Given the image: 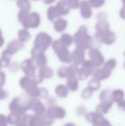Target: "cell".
I'll return each instance as SVG.
<instances>
[{
	"instance_id": "36",
	"label": "cell",
	"mask_w": 125,
	"mask_h": 126,
	"mask_svg": "<svg viewBox=\"0 0 125 126\" xmlns=\"http://www.w3.org/2000/svg\"><path fill=\"white\" fill-rule=\"evenodd\" d=\"M105 2V0H89L90 5L95 8H99L103 6Z\"/></svg>"
},
{
	"instance_id": "41",
	"label": "cell",
	"mask_w": 125,
	"mask_h": 126,
	"mask_svg": "<svg viewBox=\"0 0 125 126\" xmlns=\"http://www.w3.org/2000/svg\"><path fill=\"white\" fill-rule=\"evenodd\" d=\"M55 100L53 98H50L48 99L47 101V103L50 106H52V105H54L56 102H55Z\"/></svg>"
},
{
	"instance_id": "5",
	"label": "cell",
	"mask_w": 125,
	"mask_h": 126,
	"mask_svg": "<svg viewBox=\"0 0 125 126\" xmlns=\"http://www.w3.org/2000/svg\"><path fill=\"white\" fill-rule=\"evenodd\" d=\"M28 96L23 94L14 98L9 105L10 110L21 115L25 114L29 109L30 100Z\"/></svg>"
},
{
	"instance_id": "23",
	"label": "cell",
	"mask_w": 125,
	"mask_h": 126,
	"mask_svg": "<svg viewBox=\"0 0 125 126\" xmlns=\"http://www.w3.org/2000/svg\"><path fill=\"white\" fill-rule=\"evenodd\" d=\"M24 44L20 40H15L8 44L6 49L12 54H15L20 49L23 48Z\"/></svg>"
},
{
	"instance_id": "11",
	"label": "cell",
	"mask_w": 125,
	"mask_h": 126,
	"mask_svg": "<svg viewBox=\"0 0 125 126\" xmlns=\"http://www.w3.org/2000/svg\"><path fill=\"white\" fill-rule=\"evenodd\" d=\"M86 119L93 126H112L101 112H90L85 115Z\"/></svg>"
},
{
	"instance_id": "15",
	"label": "cell",
	"mask_w": 125,
	"mask_h": 126,
	"mask_svg": "<svg viewBox=\"0 0 125 126\" xmlns=\"http://www.w3.org/2000/svg\"><path fill=\"white\" fill-rule=\"evenodd\" d=\"M79 66L73 64L68 67L62 66L58 70L57 74L59 78L67 79L76 77Z\"/></svg>"
},
{
	"instance_id": "21",
	"label": "cell",
	"mask_w": 125,
	"mask_h": 126,
	"mask_svg": "<svg viewBox=\"0 0 125 126\" xmlns=\"http://www.w3.org/2000/svg\"><path fill=\"white\" fill-rule=\"evenodd\" d=\"M85 51L84 49L76 47L72 53L73 64L79 66L85 61Z\"/></svg>"
},
{
	"instance_id": "37",
	"label": "cell",
	"mask_w": 125,
	"mask_h": 126,
	"mask_svg": "<svg viewBox=\"0 0 125 126\" xmlns=\"http://www.w3.org/2000/svg\"><path fill=\"white\" fill-rule=\"evenodd\" d=\"M86 109L83 106H80L78 107L76 110L77 114L79 115H83L86 112Z\"/></svg>"
},
{
	"instance_id": "28",
	"label": "cell",
	"mask_w": 125,
	"mask_h": 126,
	"mask_svg": "<svg viewBox=\"0 0 125 126\" xmlns=\"http://www.w3.org/2000/svg\"><path fill=\"white\" fill-rule=\"evenodd\" d=\"M55 92L57 96L61 98H65L68 95L69 90L65 85L59 84L57 87Z\"/></svg>"
},
{
	"instance_id": "30",
	"label": "cell",
	"mask_w": 125,
	"mask_h": 126,
	"mask_svg": "<svg viewBox=\"0 0 125 126\" xmlns=\"http://www.w3.org/2000/svg\"><path fill=\"white\" fill-rule=\"evenodd\" d=\"M17 4L21 10L29 12L31 10V3L29 0H17Z\"/></svg>"
},
{
	"instance_id": "9",
	"label": "cell",
	"mask_w": 125,
	"mask_h": 126,
	"mask_svg": "<svg viewBox=\"0 0 125 126\" xmlns=\"http://www.w3.org/2000/svg\"><path fill=\"white\" fill-rule=\"evenodd\" d=\"M99 99L101 102L96 108V111L103 114L108 113L114 102L111 92L108 90H104L101 93Z\"/></svg>"
},
{
	"instance_id": "12",
	"label": "cell",
	"mask_w": 125,
	"mask_h": 126,
	"mask_svg": "<svg viewBox=\"0 0 125 126\" xmlns=\"http://www.w3.org/2000/svg\"><path fill=\"white\" fill-rule=\"evenodd\" d=\"M54 120L44 115H31L27 124L28 126H50L53 124Z\"/></svg>"
},
{
	"instance_id": "27",
	"label": "cell",
	"mask_w": 125,
	"mask_h": 126,
	"mask_svg": "<svg viewBox=\"0 0 125 126\" xmlns=\"http://www.w3.org/2000/svg\"><path fill=\"white\" fill-rule=\"evenodd\" d=\"M67 84L68 89L70 91H76L79 87L78 80L76 76L67 79Z\"/></svg>"
},
{
	"instance_id": "18",
	"label": "cell",
	"mask_w": 125,
	"mask_h": 126,
	"mask_svg": "<svg viewBox=\"0 0 125 126\" xmlns=\"http://www.w3.org/2000/svg\"><path fill=\"white\" fill-rule=\"evenodd\" d=\"M29 109L33 111L36 115L45 114L46 112L44 104L37 98H33L30 100Z\"/></svg>"
},
{
	"instance_id": "45",
	"label": "cell",
	"mask_w": 125,
	"mask_h": 126,
	"mask_svg": "<svg viewBox=\"0 0 125 126\" xmlns=\"http://www.w3.org/2000/svg\"><path fill=\"white\" fill-rule=\"evenodd\" d=\"M122 1L123 2V6H124L123 8L125 9V0H122Z\"/></svg>"
},
{
	"instance_id": "48",
	"label": "cell",
	"mask_w": 125,
	"mask_h": 126,
	"mask_svg": "<svg viewBox=\"0 0 125 126\" xmlns=\"http://www.w3.org/2000/svg\"><path fill=\"white\" fill-rule=\"evenodd\" d=\"M124 55H125V53H124Z\"/></svg>"
},
{
	"instance_id": "43",
	"label": "cell",
	"mask_w": 125,
	"mask_h": 126,
	"mask_svg": "<svg viewBox=\"0 0 125 126\" xmlns=\"http://www.w3.org/2000/svg\"><path fill=\"white\" fill-rule=\"evenodd\" d=\"M15 126H28V124L26 123H23V122H21L19 123L18 124H17Z\"/></svg>"
},
{
	"instance_id": "39",
	"label": "cell",
	"mask_w": 125,
	"mask_h": 126,
	"mask_svg": "<svg viewBox=\"0 0 125 126\" xmlns=\"http://www.w3.org/2000/svg\"><path fill=\"white\" fill-rule=\"evenodd\" d=\"M118 106L120 110L125 111V100H123L118 103Z\"/></svg>"
},
{
	"instance_id": "42",
	"label": "cell",
	"mask_w": 125,
	"mask_h": 126,
	"mask_svg": "<svg viewBox=\"0 0 125 126\" xmlns=\"http://www.w3.org/2000/svg\"><path fill=\"white\" fill-rule=\"evenodd\" d=\"M56 0H43V2L46 4H50L54 2Z\"/></svg>"
},
{
	"instance_id": "16",
	"label": "cell",
	"mask_w": 125,
	"mask_h": 126,
	"mask_svg": "<svg viewBox=\"0 0 125 126\" xmlns=\"http://www.w3.org/2000/svg\"><path fill=\"white\" fill-rule=\"evenodd\" d=\"M89 55L95 68L100 66L104 63V57L98 48L92 47L90 49Z\"/></svg>"
},
{
	"instance_id": "8",
	"label": "cell",
	"mask_w": 125,
	"mask_h": 126,
	"mask_svg": "<svg viewBox=\"0 0 125 126\" xmlns=\"http://www.w3.org/2000/svg\"><path fill=\"white\" fill-rule=\"evenodd\" d=\"M52 47L61 62L70 63L72 61V53L69 52L68 47L62 44L59 40L54 41Z\"/></svg>"
},
{
	"instance_id": "33",
	"label": "cell",
	"mask_w": 125,
	"mask_h": 126,
	"mask_svg": "<svg viewBox=\"0 0 125 126\" xmlns=\"http://www.w3.org/2000/svg\"><path fill=\"white\" fill-rule=\"evenodd\" d=\"M88 87L92 91H96L98 90L100 88V83L99 81L96 79H92L89 82Z\"/></svg>"
},
{
	"instance_id": "46",
	"label": "cell",
	"mask_w": 125,
	"mask_h": 126,
	"mask_svg": "<svg viewBox=\"0 0 125 126\" xmlns=\"http://www.w3.org/2000/svg\"><path fill=\"white\" fill-rule=\"evenodd\" d=\"M124 67H125V63H124Z\"/></svg>"
},
{
	"instance_id": "6",
	"label": "cell",
	"mask_w": 125,
	"mask_h": 126,
	"mask_svg": "<svg viewBox=\"0 0 125 126\" xmlns=\"http://www.w3.org/2000/svg\"><path fill=\"white\" fill-rule=\"evenodd\" d=\"M70 8L63 0L58 1L55 6H51L48 9L47 15L49 20L53 21L55 18L67 15Z\"/></svg>"
},
{
	"instance_id": "1",
	"label": "cell",
	"mask_w": 125,
	"mask_h": 126,
	"mask_svg": "<svg viewBox=\"0 0 125 126\" xmlns=\"http://www.w3.org/2000/svg\"><path fill=\"white\" fill-rule=\"evenodd\" d=\"M106 14L103 12L99 13L97 15L98 21L95 25L96 32L94 37L100 43L111 45L115 42L116 35L109 30V24L106 20Z\"/></svg>"
},
{
	"instance_id": "44",
	"label": "cell",
	"mask_w": 125,
	"mask_h": 126,
	"mask_svg": "<svg viewBox=\"0 0 125 126\" xmlns=\"http://www.w3.org/2000/svg\"><path fill=\"white\" fill-rule=\"evenodd\" d=\"M64 126H76L75 124L72 123H68L66 124L65 125H64Z\"/></svg>"
},
{
	"instance_id": "17",
	"label": "cell",
	"mask_w": 125,
	"mask_h": 126,
	"mask_svg": "<svg viewBox=\"0 0 125 126\" xmlns=\"http://www.w3.org/2000/svg\"><path fill=\"white\" fill-rule=\"evenodd\" d=\"M31 53L32 59L37 68L47 65V58L43 52L40 51L33 48Z\"/></svg>"
},
{
	"instance_id": "26",
	"label": "cell",
	"mask_w": 125,
	"mask_h": 126,
	"mask_svg": "<svg viewBox=\"0 0 125 126\" xmlns=\"http://www.w3.org/2000/svg\"><path fill=\"white\" fill-rule=\"evenodd\" d=\"M55 30L58 32H63L67 28V22L65 19L59 18L55 21L54 23Z\"/></svg>"
},
{
	"instance_id": "25",
	"label": "cell",
	"mask_w": 125,
	"mask_h": 126,
	"mask_svg": "<svg viewBox=\"0 0 125 126\" xmlns=\"http://www.w3.org/2000/svg\"><path fill=\"white\" fill-rule=\"evenodd\" d=\"M12 55V54L6 49L3 52L0 60L1 67H6L9 66Z\"/></svg>"
},
{
	"instance_id": "47",
	"label": "cell",
	"mask_w": 125,
	"mask_h": 126,
	"mask_svg": "<svg viewBox=\"0 0 125 126\" xmlns=\"http://www.w3.org/2000/svg\"><path fill=\"white\" fill-rule=\"evenodd\" d=\"M34 0V1H37V0Z\"/></svg>"
},
{
	"instance_id": "14",
	"label": "cell",
	"mask_w": 125,
	"mask_h": 126,
	"mask_svg": "<svg viewBox=\"0 0 125 126\" xmlns=\"http://www.w3.org/2000/svg\"><path fill=\"white\" fill-rule=\"evenodd\" d=\"M45 114L52 120L62 119L65 117L66 112L62 107L56 105L50 106L46 110Z\"/></svg>"
},
{
	"instance_id": "32",
	"label": "cell",
	"mask_w": 125,
	"mask_h": 126,
	"mask_svg": "<svg viewBox=\"0 0 125 126\" xmlns=\"http://www.w3.org/2000/svg\"><path fill=\"white\" fill-rule=\"evenodd\" d=\"M73 40L72 37L71 35L67 33H65L61 36L59 40L62 44L69 47L72 43Z\"/></svg>"
},
{
	"instance_id": "22",
	"label": "cell",
	"mask_w": 125,
	"mask_h": 126,
	"mask_svg": "<svg viewBox=\"0 0 125 126\" xmlns=\"http://www.w3.org/2000/svg\"><path fill=\"white\" fill-rule=\"evenodd\" d=\"M91 5L86 0L81 1L80 4V10L81 16L85 19H88L91 16L92 11Z\"/></svg>"
},
{
	"instance_id": "3",
	"label": "cell",
	"mask_w": 125,
	"mask_h": 126,
	"mask_svg": "<svg viewBox=\"0 0 125 126\" xmlns=\"http://www.w3.org/2000/svg\"><path fill=\"white\" fill-rule=\"evenodd\" d=\"M38 84L36 76L32 77L26 76L23 77L20 81L21 87L29 95L33 98L40 97L42 88L39 89L37 87Z\"/></svg>"
},
{
	"instance_id": "34",
	"label": "cell",
	"mask_w": 125,
	"mask_h": 126,
	"mask_svg": "<svg viewBox=\"0 0 125 126\" xmlns=\"http://www.w3.org/2000/svg\"><path fill=\"white\" fill-rule=\"evenodd\" d=\"M70 8L78 9L80 6L79 0H63Z\"/></svg>"
},
{
	"instance_id": "19",
	"label": "cell",
	"mask_w": 125,
	"mask_h": 126,
	"mask_svg": "<svg viewBox=\"0 0 125 126\" xmlns=\"http://www.w3.org/2000/svg\"><path fill=\"white\" fill-rule=\"evenodd\" d=\"M21 68L27 76H34L37 67L32 58L27 59L23 61L21 64Z\"/></svg>"
},
{
	"instance_id": "4",
	"label": "cell",
	"mask_w": 125,
	"mask_h": 126,
	"mask_svg": "<svg viewBox=\"0 0 125 126\" xmlns=\"http://www.w3.org/2000/svg\"><path fill=\"white\" fill-rule=\"evenodd\" d=\"M19 22L25 29L37 28L40 24L39 15L37 13H29V12L20 10L18 14Z\"/></svg>"
},
{
	"instance_id": "10",
	"label": "cell",
	"mask_w": 125,
	"mask_h": 126,
	"mask_svg": "<svg viewBox=\"0 0 125 126\" xmlns=\"http://www.w3.org/2000/svg\"><path fill=\"white\" fill-rule=\"evenodd\" d=\"M52 42V38L50 35L45 32H40L35 38L34 48L44 52L47 49Z\"/></svg>"
},
{
	"instance_id": "40",
	"label": "cell",
	"mask_w": 125,
	"mask_h": 126,
	"mask_svg": "<svg viewBox=\"0 0 125 126\" xmlns=\"http://www.w3.org/2000/svg\"><path fill=\"white\" fill-rule=\"evenodd\" d=\"M120 17L122 18L125 20V9L124 8H123L121 9L120 13Z\"/></svg>"
},
{
	"instance_id": "29",
	"label": "cell",
	"mask_w": 125,
	"mask_h": 126,
	"mask_svg": "<svg viewBox=\"0 0 125 126\" xmlns=\"http://www.w3.org/2000/svg\"><path fill=\"white\" fill-rule=\"evenodd\" d=\"M125 96V93L121 89H117L112 92V97L113 101L119 103L123 100Z\"/></svg>"
},
{
	"instance_id": "20",
	"label": "cell",
	"mask_w": 125,
	"mask_h": 126,
	"mask_svg": "<svg viewBox=\"0 0 125 126\" xmlns=\"http://www.w3.org/2000/svg\"><path fill=\"white\" fill-rule=\"evenodd\" d=\"M53 70L46 65L42 66L39 67L37 75L36 76V78L38 83H41L44 79H49L53 76Z\"/></svg>"
},
{
	"instance_id": "24",
	"label": "cell",
	"mask_w": 125,
	"mask_h": 126,
	"mask_svg": "<svg viewBox=\"0 0 125 126\" xmlns=\"http://www.w3.org/2000/svg\"><path fill=\"white\" fill-rule=\"evenodd\" d=\"M22 115L15 112H11L7 117L8 123L12 126H16L21 122Z\"/></svg>"
},
{
	"instance_id": "7",
	"label": "cell",
	"mask_w": 125,
	"mask_h": 126,
	"mask_svg": "<svg viewBox=\"0 0 125 126\" xmlns=\"http://www.w3.org/2000/svg\"><path fill=\"white\" fill-rule=\"evenodd\" d=\"M116 65V61L114 59H111L104 63L102 67L95 70L93 77L98 81L105 80L111 76L112 71Z\"/></svg>"
},
{
	"instance_id": "13",
	"label": "cell",
	"mask_w": 125,
	"mask_h": 126,
	"mask_svg": "<svg viewBox=\"0 0 125 126\" xmlns=\"http://www.w3.org/2000/svg\"><path fill=\"white\" fill-rule=\"evenodd\" d=\"M95 68L91 61H84L81 64V67L78 68L77 73L79 78L82 80H86L92 74Z\"/></svg>"
},
{
	"instance_id": "38",
	"label": "cell",
	"mask_w": 125,
	"mask_h": 126,
	"mask_svg": "<svg viewBox=\"0 0 125 126\" xmlns=\"http://www.w3.org/2000/svg\"><path fill=\"white\" fill-rule=\"evenodd\" d=\"M7 117L3 115H1L0 117V126H7Z\"/></svg>"
},
{
	"instance_id": "31",
	"label": "cell",
	"mask_w": 125,
	"mask_h": 126,
	"mask_svg": "<svg viewBox=\"0 0 125 126\" xmlns=\"http://www.w3.org/2000/svg\"><path fill=\"white\" fill-rule=\"evenodd\" d=\"M19 40L22 43L27 42L31 37L29 32L26 29H21L18 32Z\"/></svg>"
},
{
	"instance_id": "2",
	"label": "cell",
	"mask_w": 125,
	"mask_h": 126,
	"mask_svg": "<svg viewBox=\"0 0 125 126\" xmlns=\"http://www.w3.org/2000/svg\"><path fill=\"white\" fill-rule=\"evenodd\" d=\"M88 28L85 26H81L73 36V41L76 47L85 49L92 48L93 39L87 33Z\"/></svg>"
},
{
	"instance_id": "35",
	"label": "cell",
	"mask_w": 125,
	"mask_h": 126,
	"mask_svg": "<svg viewBox=\"0 0 125 126\" xmlns=\"http://www.w3.org/2000/svg\"><path fill=\"white\" fill-rule=\"evenodd\" d=\"M93 92L89 87L84 89L81 93V96L84 100H87L91 97L93 94Z\"/></svg>"
}]
</instances>
